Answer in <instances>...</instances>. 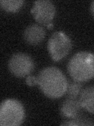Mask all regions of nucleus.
Segmentation results:
<instances>
[{
  "mask_svg": "<svg viewBox=\"0 0 94 126\" xmlns=\"http://www.w3.org/2000/svg\"><path fill=\"white\" fill-rule=\"evenodd\" d=\"M37 79L38 85L47 97L57 98L67 92L68 80L62 71L57 67L49 66L42 69Z\"/></svg>",
  "mask_w": 94,
  "mask_h": 126,
  "instance_id": "1",
  "label": "nucleus"
},
{
  "mask_svg": "<svg viewBox=\"0 0 94 126\" xmlns=\"http://www.w3.org/2000/svg\"><path fill=\"white\" fill-rule=\"evenodd\" d=\"M68 72L73 80L83 82L94 77V54L79 51L70 58Z\"/></svg>",
  "mask_w": 94,
  "mask_h": 126,
  "instance_id": "2",
  "label": "nucleus"
},
{
  "mask_svg": "<svg viewBox=\"0 0 94 126\" xmlns=\"http://www.w3.org/2000/svg\"><path fill=\"white\" fill-rule=\"evenodd\" d=\"M24 115L21 102L14 98H8L2 101L0 106V125H20L24 119Z\"/></svg>",
  "mask_w": 94,
  "mask_h": 126,
  "instance_id": "3",
  "label": "nucleus"
},
{
  "mask_svg": "<svg viewBox=\"0 0 94 126\" xmlns=\"http://www.w3.org/2000/svg\"><path fill=\"white\" fill-rule=\"evenodd\" d=\"M72 43L70 37L61 31L55 32L48 41V50L53 61L58 62L65 58L71 49Z\"/></svg>",
  "mask_w": 94,
  "mask_h": 126,
  "instance_id": "4",
  "label": "nucleus"
},
{
  "mask_svg": "<svg viewBox=\"0 0 94 126\" xmlns=\"http://www.w3.org/2000/svg\"><path fill=\"white\" fill-rule=\"evenodd\" d=\"M12 74L17 77H24L32 72L35 63L32 58L25 53H16L10 57L8 62Z\"/></svg>",
  "mask_w": 94,
  "mask_h": 126,
  "instance_id": "5",
  "label": "nucleus"
},
{
  "mask_svg": "<svg viewBox=\"0 0 94 126\" xmlns=\"http://www.w3.org/2000/svg\"><path fill=\"white\" fill-rule=\"evenodd\" d=\"M31 12L38 23L43 25H47L49 28H52V21L56 14V8L51 1L49 0L35 1Z\"/></svg>",
  "mask_w": 94,
  "mask_h": 126,
  "instance_id": "6",
  "label": "nucleus"
},
{
  "mask_svg": "<svg viewBox=\"0 0 94 126\" xmlns=\"http://www.w3.org/2000/svg\"><path fill=\"white\" fill-rule=\"evenodd\" d=\"M46 36V31L37 24L27 26L23 32V38L27 44L38 45L41 43Z\"/></svg>",
  "mask_w": 94,
  "mask_h": 126,
  "instance_id": "7",
  "label": "nucleus"
},
{
  "mask_svg": "<svg viewBox=\"0 0 94 126\" xmlns=\"http://www.w3.org/2000/svg\"><path fill=\"white\" fill-rule=\"evenodd\" d=\"M82 108L78 98H67L60 106V114L67 118H75Z\"/></svg>",
  "mask_w": 94,
  "mask_h": 126,
  "instance_id": "8",
  "label": "nucleus"
},
{
  "mask_svg": "<svg viewBox=\"0 0 94 126\" xmlns=\"http://www.w3.org/2000/svg\"><path fill=\"white\" fill-rule=\"evenodd\" d=\"M78 99L82 108L94 113V85L88 86L82 90Z\"/></svg>",
  "mask_w": 94,
  "mask_h": 126,
  "instance_id": "9",
  "label": "nucleus"
},
{
  "mask_svg": "<svg viewBox=\"0 0 94 126\" xmlns=\"http://www.w3.org/2000/svg\"><path fill=\"white\" fill-rule=\"evenodd\" d=\"M83 88L82 83L77 80H69L67 88V95L68 98H78Z\"/></svg>",
  "mask_w": 94,
  "mask_h": 126,
  "instance_id": "10",
  "label": "nucleus"
},
{
  "mask_svg": "<svg viewBox=\"0 0 94 126\" xmlns=\"http://www.w3.org/2000/svg\"><path fill=\"white\" fill-rule=\"evenodd\" d=\"M24 2L22 0H1L0 5L6 12H17L21 8Z\"/></svg>",
  "mask_w": 94,
  "mask_h": 126,
  "instance_id": "11",
  "label": "nucleus"
},
{
  "mask_svg": "<svg viewBox=\"0 0 94 126\" xmlns=\"http://www.w3.org/2000/svg\"><path fill=\"white\" fill-rule=\"evenodd\" d=\"M61 125H92V123L83 121L82 120H80V118H71L70 121H65L64 122L60 123Z\"/></svg>",
  "mask_w": 94,
  "mask_h": 126,
  "instance_id": "12",
  "label": "nucleus"
},
{
  "mask_svg": "<svg viewBox=\"0 0 94 126\" xmlns=\"http://www.w3.org/2000/svg\"><path fill=\"white\" fill-rule=\"evenodd\" d=\"M26 84L29 86H34L38 84V79L37 77L35 76H27L26 78Z\"/></svg>",
  "mask_w": 94,
  "mask_h": 126,
  "instance_id": "13",
  "label": "nucleus"
},
{
  "mask_svg": "<svg viewBox=\"0 0 94 126\" xmlns=\"http://www.w3.org/2000/svg\"><path fill=\"white\" fill-rule=\"evenodd\" d=\"M90 11H91V14L94 17V1L91 2V5H90Z\"/></svg>",
  "mask_w": 94,
  "mask_h": 126,
  "instance_id": "14",
  "label": "nucleus"
}]
</instances>
